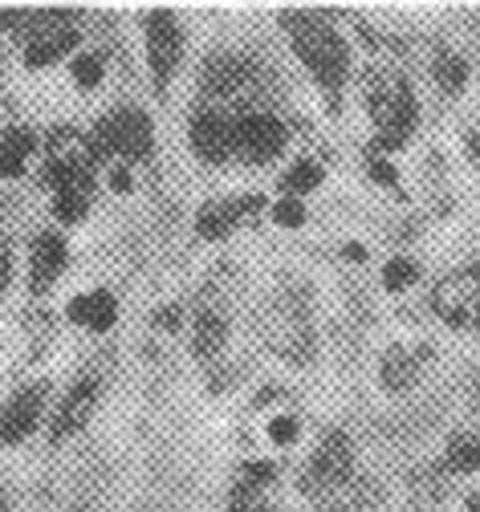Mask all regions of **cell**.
Listing matches in <instances>:
<instances>
[{
	"mask_svg": "<svg viewBox=\"0 0 480 512\" xmlns=\"http://www.w3.org/2000/svg\"><path fill=\"white\" fill-rule=\"evenodd\" d=\"M285 29L293 37V49L297 57L310 66V74L322 82V86H342L346 78V66H350V53H346V41L314 13H285Z\"/></svg>",
	"mask_w": 480,
	"mask_h": 512,
	"instance_id": "6da1fadb",
	"label": "cell"
},
{
	"mask_svg": "<svg viewBox=\"0 0 480 512\" xmlns=\"http://www.w3.org/2000/svg\"><path fill=\"white\" fill-rule=\"evenodd\" d=\"M363 86H367V110H371V118L379 126V143L383 147H399L411 135L415 118H419L411 86L395 70H383V66H375Z\"/></svg>",
	"mask_w": 480,
	"mask_h": 512,
	"instance_id": "7a4b0ae2",
	"label": "cell"
},
{
	"mask_svg": "<svg viewBox=\"0 0 480 512\" xmlns=\"http://www.w3.org/2000/svg\"><path fill=\"white\" fill-rule=\"evenodd\" d=\"M200 90H204V98H212V102L240 106V102H253V98H257L261 78H257V66H253L249 57L216 53V57H208V61H204Z\"/></svg>",
	"mask_w": 480,
	"mask_h": 512,
	"instance_id": "3957f363",
	"label": "cell"
},
{
	"mask_svg": "<svg viewBox=\"0 0 480 512\" xmlns=\"http://www.w3.org/2000/svg\"><path fill=\"white\" fill-rule=\"evenodd\" d=\"M261 330H265V342H269L281 358H289V362H306V358L314 354V330H310L302 305H297L293 297H277V301L265 309Z\"/></svg>",
	"mask_w": 480,
	"mask_h": 512,
	"instance_id": "277c9868",
	"label": "cell"
},
{
	"mask_svg": "<svg viewBox=\"0 0 480 512\" xmlns=\"http://www.w3.org/2000/svg\"><path fill=\"white\" fill-rule=\"evenodd\" d=\"M94 151L98 155H118V159L151 155V118L143 110H114V114L98 118Z\"/></svg>",
	"mask_w": 480,
	"mask_h": 512,
	"instance_id": "5b68a950",
	"label": "cell"
},
{
	"mask_svg": "<svg viewBox=\"0 0 480 512\" xmlns=\"http://www.w3.org/2000/svg\"><path fill=\"white\" fill-rule=\"evenodd\" d=\"M346 480H354V447H350V439H346L342 431H330V435L322 439V447L314 452L310 468L302 472V492L326 500V496H330L334 488H342Z\"/></svg>",
	"mask_w": 480,
	"mask_h": 512,
	"instance_id": "8992f818",
	"label": "cell"
},
{
	"mask_svg": "<svg viewBox=\"0 0 480 512\" xmlns=\"http://www.w3.org/2000/svg\"><path fill=\"white\" fill-rule=\"evenodd\" d=\"M94 159L98 151L74 135L70 126H57V131L49 135V159H45V183L49 187H62V183H94Z\"/></svg>",
	"mask_w": 480,
	"mask_h": 512,
	"instance_id": "52a82bcc",
	"label": "cell"
},
{
	"mask_svg": "<svg viewBox=\"0 0 480 512\" xmlns=\"http://www.w3.org/2000/svg\"><path fill=\"white\" fill-rule=\"evenodd\" d=\"M432 309L448 326H460V330L480 326V269L448 273L432 293Z\"/></svg>",
	"mask_w": 480,
	"mask_h": 512,
	"instance_id": "ba28073f",
	"label": "cell"
},
{
	"mask_svg": "<svg viewBox=\"0 0 480 512\" xmlns=\"http://www.w3.org/2000/svg\"><path fill=\"white\" fill-rule=\"evenodd\" d=\"M25 37H29L25 41V66L41 70V66H49V61H57L62 53H70L78 45V25H74L70 13H45V17L37 13V21Z\"/></svg>",
	"mask_w": 480,
	"mask_h": 512,
	"instance_id": "9c48e42d",
	"label": "cell"
},
{
	"mask_svg": "<svg viewBox=\"0 0 480 512\" xmlns=\"http://www.w3.org/2000/svg\"><path fill=\"white\" fill-rule=\"evenodd\" d=\"M143 29H147L151 78H155V86H167V78L179 66V53H184V33H179V21L171 13H163V9H155V13H147Z\"/></svg>",
	"mask_w": 480,
	"mask_h": 512,
	"instance_id": "30bf717a",
	"label": "cell"
},
{
	"mask_svg": "<svg viewBox=\"0 0 480 512\" xmlns=\"http://www.w3.org/2000/svg\"><path fill=\"white\" fill-rule=\"evenodd\" d=\"M285 147V122L273 114H245L236 118V151L249 163H269Z\"/></svg>",
	"mask_w": 480,
	"mask_h": 512,
	"instance_id": "8fae6325",
	"label": "cell"
},
{
	"mask_svg": "<svg viewBox=\"0 0 480 512\" xmlns=\"http://www.w3.org/2000/svg\"><path fill=\"white\" fill-rule=\"evenodd\" d=\"M192 147L208 163H224L236 151V122L220 110H200L192 118Z\"/></svg>",
	"mask_w": 480,
	"mask_h": 512,
	"instance_id": "7c38bea8",
	"label": "cell"
},
{
	"mask_svg": "<svg viewBox=\"0 0 480 512\" xmlns=\"http://www.w3.org/2000/svg\"><path fill=\"white\" fill-rule=\"evenodd\" d=\"M45 382H29V387H21L9 403H5V411H0V439L5 443H17V439H25L37 423H41V403H45Z\"/></svg>",
	"mask_w": 480,
	"mask_h": 512,
	"instance_id": "4fadbf2b",
	"label": "cell"
},
{
	"mask_svg": "<svg viewBox=\"0 0 480 512\" xmlns=\"http://www.w3.org/2000/svg\"><path fill=\"white\" fill-rule=\"evenodd\" d=\"M94 399H98V378H94V374L78 378L74 387L66 391V399L57 403V411H53V423H49V435H53V439H66L70 431H78V427L86 423V415H90Z\"/></svg>",
	"mask_w": 480,
	"mask_h": 512,
	"instance_id": "5bb4252c",
	"label": "cell"
},
{
	"mask_svg": "<svg viewBox=\"0 0 480 512\" xmlns=\"http://www.w3.org/2000/svg\"><path fill=\"white\" fill-rule=\"evenodd\" d=\"M62 269H66V240L57 232H41L33 240V252H29V285H33V293H45Z\"/></svg>",
	"mask_w": 480,
	"mask_h": 512,
	"instance_id": "9a60e30c",
	"label": "cell"
},
{
	"mask_svg": "<svg viewBox=\"0 0 480 512\" xmlns=\"http://www.w3.org/2000/svg\"><path fill=\"white\" fill-rule=\"evenodd\" d=\"M66 317H70L74 326H86V330L102 334V330H110V326H114V317H118V301H114V293H110V289H90V293H82V297H74V301L66 305Z\"/></svg>",
	"mask_w": 480,
	"mask_h": 512,
	"instance_id": "2e32d148",
	"label": "cell"
},
{
	"mask_svg": "<svg viewBox=\"0 0 480 512\" xmlns=\"http://www.w3.org/2000/svg\"><path fill=\"white\" fill-rule=\"evenodd\" d=\"M261 200L257 196H245V200H228V204H208L200 216H196V232L200 236H208V240H216V236H228L232 228H236V220L245 216V212H253Z\"/></svg>",
	"mask_w": 480,
	"mask_h": 512,
	"instance_id": "e0dca14e",
	"label": "cell"
},
{
	"mask_svg": "<svg viewBox=\"0 0 480 512\" xmlns=\"http://www.w3.org/2000/svg\"><path fill=\"white\" fill-rule=\"evenodd\" d=\"M33 151H37V135L29 126H9L5 139H0V175H21Z\"/></svg>",
	"mask_w": 480,
	"mask_h": 512,
	"instance_id": "ac0fdd59",
	"label": "cell"
},
{
	"mask_svg": "<svg viewBox=\"0 0 480 512\" xmlns=\"http://www.w3.org/2000/svg\"><path fill=\"white\" fill-rule=\"evenodd\" d=\"M224 338H228L224 313H216V309H200L196 330H192V350H196L200 358H216V354L224 350Z\"/></svg>",
	"mask_w": 480,
	"mask_h": 512,
	"instance_id": "d6986e66",
	"label": "cell"
},
{
	"mask_svg": "<svg viewBox=\"0 0 480 512\" xmlns=\"http://www.w3.org/2000/svg\"><path fill=\"white\" fill-rule=\"evenodd\" d=\"M90 208V183L78 179V183H62V187H53V212L57 220H66V224H78Z\"/></svg>",
	"mask_w": 480,
	"mask_h": 512,
	"instance_id": "ffe728a7",
	"label": "cell"
},
{
	"mask_svg": "<svg viewBox=\"0 0 480 512\" xmlns=\"http://www.w3.org/2000/svg\"><path fill=\"white\" fill-rule=\"evenodd\" d=\"M415 370H419V362L411 358V350L391 346V350L383 354V366H379L383 387H387V391H407L411 382H415Z\"/></svg>",
	"mask_w": 480,
	"mask_h": 512,
	"instance_id": "44dd1931",
	"label": "cell"
},
{
	"mask_svg": "<svg viewBox=\"0 0 480 512\" xmlns=\"http://www.w3.org/2000/svg\"><path fill=\"white\" fill-rule=\"evenodd\" d=\"M371 500H375V492H371L367 480H346V484L334 488L322 504H326V512H367Z\"/></svg>",
	"mask_w": 480,
	"mask_h": 512,
	"instance_id": "7402d4cb",
	"label": "cell"
},
{
	"mask_svg": "<svg viewBox=\"0 0 480 512\" xmlns=\"http://www.w3.org/2000/svg\"><path fill=\"white\" fill-rule=\"evenodd\" d=\"M444 464H448L452 472H476V468H480V435H476V431L452 435L448 447H444Z\"/></svg>",
	"mask_w": 480,
	"mask_h": 512,
	"instance_id": "603a6c76",
	"label": "cell"
},
{
	"mask_svg": "<svg viewBox=\"0 0 480 512\" xmlns=\"http://www.w3.org/2000/svg\"><path fill=\"white\" fill-rule=\"evenodd\" d=\"M322 183V167L314 163V159H302V163H293L289 171H285V179H281V187H285V196H306V191H314Z\"/></svg>",
	"mask_w": 480,
	"mask_h": 512,
	"instance_id": "cb8c5ba5",
	"label": "cell"
},
{
	"mask_svg": "<svg viewBox=\"0 0 480 512\" xmlns=\"http://www.w3.org/2000/svg\"><path fill=\"white\" fill-rule=\"evenodd\" d=\"M432 74H436V82L444 86V90H460L464 82H468V61L464 57H456V53H436V66H432Z\"/></svg>",
	"mask_w": 480,
	"mask_h": 512,
	"instance_id": "d4e9b609",
	"label": "cell"
},
{
	"mask_svg": "<svg viewBox=\"0 0 480 512\" xmlns=\"http://www.w3.org/2000/svg\"><path fill=\"white\" fill-rule=\"evenodd\" d=\"M70 70H74V82H78V86L94 90V86L102 82V57H98V53H78Z\"/></svg>",
	"mask_w": 480,
	"mask_h": 512,
	"instance_id": "484cf974",
	"label": "cell"
},
{
	"mask_svg": "<svg viewBox=\"0 0 480 512\" xmlns=\"http://www.w3.org/2000/svg\"><path fill=\"white\" fill-rule=\"evenodd\" d=\"M419 277V269L407 261V256H395V261H387V269H383V285L391 289V293H399V289H407L411 281Z\"/></svg>",
	"mask_w": 480,
	"mask_h": 512,
	"instance_id": "4316f807",
	"label": "cell"
},
{
	"mask_svg": "<svg viewBox=\"0 0 480 512\" xmlns=\"http://www.w3.org/2000/svg\"><path fill=\"white\" fill-rule=\"evenodd\" d=\"M273 220H277L281 228H302V224H306V204L293 200V196H281V200L273 204Z\"/></svg>",
	"mask_w": 480,
	"mask_h": 512,
	"instance_id": "83f0119b",
	"label": "cell"
},
{
	"mask_svg": "<svg viewBox=\"0 0 480 512\" xmlns=\"http://www.w3.org/2000/svg\"><path fill=\"white\" fill-rule=\"evenodd\" d=\"M232 512H269V508L261 504L257 488H249V484H236V492H232Z\"/></svg>",
	"mask_w": 480,
	"mask_h": 512,
	"instance_id": "f1b7e54d",
	"label": "cell"
},
{
	"mask_svg": "<svg viewBox=\"0 0 480 512\" xmlns=\"http://www.w3.org/2000/svg\"><path fill=\"white\" fill-rule=\"evenodd\" d=\"M273 476H277L273 464H245V468H240V484H249V488H257V492H261V484H269Z\"/></svg>",
	"mask_w": 480,
	"mask_h": 512,
	"instance_id": "f546056e",
	"label": "cell"
},
{
	"mask_svg": "<svg viewBox=\"0 0 480 512\" xmlns=\"http://www.w3.org/2000/svg\"><path fill=\"white\" fill-rule=\"evenodd\" d=\"M269 439H273V443H293V439H297V419H293V415H277V419L269 423Z\"/></svg>",
	"mask_w": 480,
	"mask_h": 512,
	"instance_id": "4dcf8cb0",
	"label": "cell"
},
{
	"mask_svg": "<svg viewBox=\"0 0 480 512\" xmlns=\"http://www.w3.org/2000/svg\"><path fill=\"white\" fill-rule=\"evenodd\" d=\"M179 317H184V313H179V305H167V309L155 313V326H159V330H175Z\"/></svg>",
	"mask_w": 480,
	"mask_h": 512,
	"instance_id": "1f68e13d",
	"label": "cell"
},
{
	"mask_svg": "<svg viewBox=\"0 0 480 512\" xmlns=\"http://www.w3.org/2000/svg\"><path fill=\"white\" fill-rule=\"evenodd\" d=\"M9 277H13V261H9V248H0V293L9 289Z\"/></svg>",
	"mask_w": 480,
	"mask_h": 512,
	"instance_id": "d6a6232c",
	"label": "cell"
},
{
	"mask_svg": "<svg viewBox=\"0 0 480 512\" xmlns=\"http://www.w3.org/2000/svg\"><path fill=\"white\" fill-rule=\"evenodd\" d=\"M371 175H375L379 183H395V167H391V163H383V159H375V163H371Z\"/></svg>",
	"mask_w": 480,
	"mask_h": 512,
	"instance_id": "836d02e7",
	"label": "cell"
},
{
	"mask_svg": "<svg viewBox=\"0 0 480 512\" xmlns=\"http://www.w3.org/2000/svg\"><path fill=\"white\" fill-rule=\"evenodd\" d=\"M110 183H114L118 191H131V175H127V167H114V171H110Z\"/></svg>",
	"mask_w": 480,
	"mask_h": 512,
	"instance_id": "e575fe53",
	"label": "cell"
},
{
	"mask_svg": "<svg viewBox=\"0 0 480 512\" xmlns=\"http://www.w3.org/2000/svg\"><path fill=\"white\" fill-rule=\"evenodd\" d=\"M468 151H472V159L480 163V135H472V139H468Z\"/></svg>",
	"mask_w": 480,
	"mask_h": 512,
	"instance_id": "d590c367",
	"label": "cell"
},
{
	"mask_svg": "<svg viewBox=\"0 0 480 512\" xmlns=\"http://www.w3.org/2000/svg\"><path fill=\"white\" fill-rule=\"evenodd\" d=\"M468 508H472V512H480V496H472V500H468Z\"/></svg>",
	"mask_w": 480,
	"mask_h": 512,
	"instance_id": "8d00e7d4",
	"label": "cell"
},
{
	"mask_svg": "<svg viewBox=\"0 0 480 512\" xmlns=\"http://www.w3.org/2000/svg\"><path fill=\"white\" fill-rule=\"evenodd\" d=\"M0 512H9V500H5V492H0Z\"/></svg>",
	"mask_w": 480,
	"mask_h": 512,
	"instance_id": "74e56055",
	"label": "cell"
}]
</instances>
